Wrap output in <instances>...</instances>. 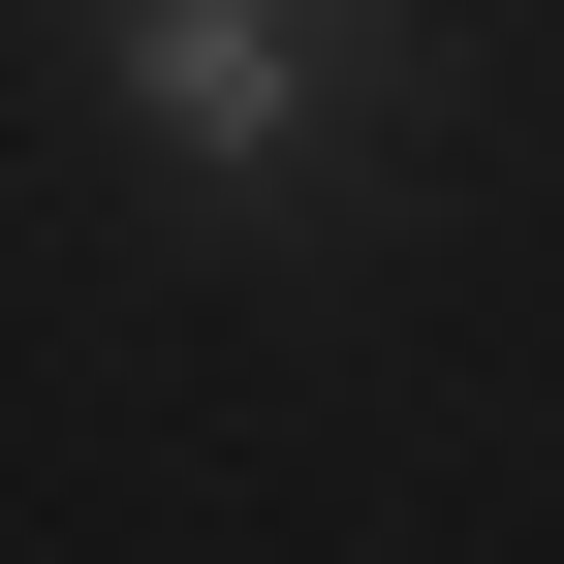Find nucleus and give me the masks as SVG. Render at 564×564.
Segmentation results:
<instances>
[{
	"instance_id": "nucleus-1",
	"label": "nucleus",
	"mask_w": 564,
	"mask_h": 564,
	"mask_svg": "<svg viewBox=\"0 0 564 564\" xmlns=\"http://www.w3.org/2000/svg\"><path fill=\"white\" fill-rule=\"evenodd\" d=\"M126 126L158 158H314V0H126Z\"/></svg>"
}]
</instances>
